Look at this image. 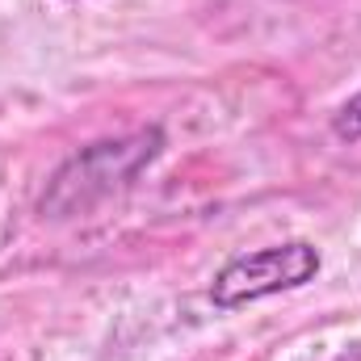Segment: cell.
<instances>
[{
	"label": "cell",
	"instance_id": "1",
	"mask_svg": "<svg viewBox=\"0 0 361 361\" xmlns=\"http://www.w3.org/2000/svg\"><path fill=\"white\" fill-rule=\"evenodd\" d=\"M164 152V130L147 126V130H130L122 139H101L89 143L85 152H76L42 193V214L51 219H68L76 210H89L101 197L118 193L122 185L139 177L156 156Z\"/></svg>",
	"mask_w": 361,
	"mask_h": 361
},
{
	"label": "cell",
	"instance_id": "2",
	"mask_svg": "<svg viewBox=\"0 0 361 361\" xmlns=\"http://www.w3.org/2000/svg\"><path fill=\"white\" fill-rule=\"evenodd\" d=\"M319 269H324V257L311 240H286V244H269L257 252H240L214 273L210 302L223 311H235V307L273 298L281 290H298L315 281Z\"/></svg>",
	"mask_w": 361,
	"mask_h": 361
},
{
	"label": "cell",
	"instance_id": "3",
	"mask_svg": "<svg viewBox=\"0 0 361 361\" xmlns=\"http://www.w3.org/2000/svg\"><path fill=\"white\" fill-rule=\"evenodd\" d=\"M332 130L341 135V139H361V89L336 109V118H332Z\"/></svg>",
	"mask_w": 361,
	"mask_h": 361
}]
</instances>
